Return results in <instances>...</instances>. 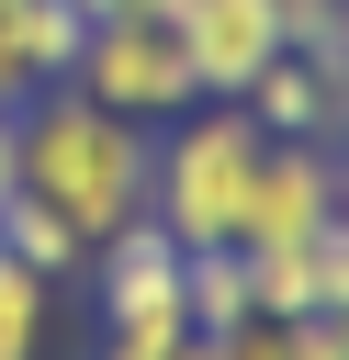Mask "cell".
I'll use <instances>...</instances> for the list:
<instances>
[{
	"instance_id": "5",
	"label": "cell",
	"mask_w": 349,
	"mask_h": 360,
	"mask_svg": "<svg viewBox=\"0 0 349 360\" xmlns=\"http://www.w3.org/2000/svg\"><path fill=\"white\" fill-rule=\"evenodd\" d=\"M180 236L158 225V214H135V225H113L101 248H90V281H101V326H146V315H180ZM191 326V315H180Z\"/></svg>"
},
{
	"instance_id": "8",
	"label": "cell",
	"mask_w": 349,
	"mask_h": 360,
	"mask_svg": "<svg viewBox=\"0 0 349 360\" xmlns=\"http://www.w3.org/2000/svg\"><path fill=\"white\" fill-rule=\"evenodd\" d=\"M79 34H90L79 0H0V112H23L34 90H56L68 56H79Z\"/></svg>"
},
{
	"instance_id": "4",
	"label": "cell",
	"mask_w": 349,
	"mask_h": 360,
	"mask_svg": "<svg viewBox=\"0 0 349 360\" xmlns=\"http://www.w3.org/2000/svg\"><path fill=\"white\" fill-rule=\"evenodd\" d=\"M338 214H349V191H338V146H315V135H270V146H259V180H248V214H236V248H315Z\"/></svg>"
},
{
	"instance_id": "12",
	"label": "cell",
	"mask_w": 349,
	"mask_h": 360,
	"mask_svg": "<svg viewBox=\"0 0 349 360\" xmlns=\"http://www.w3.org/2000/svg\"><path fill=\"white\" fill-rule=\"evenodd\" d=\"M180 315H146V326H101V360H180Z\"/></svg>"
},
{
	"instance_id": "11",
	"label": "cell",
	"mask_w": 349,
	"mask_h": 360,
	"mask_svg": "<svg viewBox=\"0 0 349 360\" xmlns=\"http://www.w3.org/2000/svg\"><path fill=\"white\" fill-rule=\"evenodd\" d=\"M45 315H56V281L0 248V360H34L45 349Z\"/></svg>"
},
{
	"instance_id": "6",
	"label": "cell",
	"mask_w": 349,
	"mask_h": 360,
	"mask_svg": "<svg viewBox=\"0 0 349 360\" xmlns=\"http://www.w3.org/2000/svg\"><path fill=\"white\" fill-rule=\"evenodd\" d=\"M169 22H180V45H191L203 101H236V90L281 56V11H270V0H180Z\"/></svg>"
},
{
	"instance_id": "7",
	"label": "cell",
	"mask_w": 349,
	"mask_h": 360,
	"mask_svg": "<svg viewBox=\"0 0 349 360\" xmlns=\"http://www.w3.org/2000/svg\"><path fill=\"white\" fill-rule=\"evenodd\" d=\"M236 101H248L259 135H315V146H326V135L349 124V101H338V56H315V45H281Z\"/></svg>"
},
{
	"instance_id": "22",
	"label": "cell",
	"mask_w": 349,
	"mask_h": 360,
	"mask_svg": "<svg viewBox=\"0 0 349 360\" xmlns=\"http://www.w3.org/2000/svg\"><path fill=\"white\" fill-rule=\"evenodd\" d=\"M338 326H349V315H338Z\"/></svg>"
},
{
	"instance_id": "20",
	"label": "cell",
	"mask_w": 349,
	"mask_h": 360,
	"mask_svg": "<svg viewBox=\"0 0 349 360\" xmlns=\"http://www.w3.org/2000/svg\"><path fill=\"white\" fill-rule=\"evenodd\" d=\"M338 56H349V0H338Z\"/></svg>"
},
{
	"instance_id": "13",
	"label": "cell",
	"mask_w": 349,
	"mask_h": 360,
	"mask_svg": "<svg viewBox=\"0 0 349 360\" xmlns=\"http://www.w3.org/2000/svg\"><path fill=\"white\" fill-rule=\"evenodd\" d=\"M225 360H304V315L281 326V315H248V326H225Z\"/></svg>"
},
{
	"instance_id": "17",
	"label": "cell",
	"mask_w": 349,
	"mask_h": 360,
	"mask_svg": "<svg viewBox=\"0 0 349 360\" xmlns=\"http://www.w3.org/2000/svg\"><path fill=\"white\" fill-rule=\"evenodd\" d=\"M304 360H349V326L338 315H304Z\"/></svg>"
},
{
	"instance_id": "3",
	"label": "cell",
	"mask_w": 349,
	"mask_h": 360,
	"mask_svg": "<svg viewBox=\"0 0 349 360\" xmlns=\"http://www.w3.org/2000/svg\"><path fill=\"white\" fill-rule=\"evenodd\" d=\"M68 90H90V101L124 112V124H169V112L203 101L191 45H180L169 11H101V22L79 34V56H68Z\"/></svg>"
},
{
	"instance_id": "21",
	"label": "cell",
	"mask_w": 349,
	"mask_h": 360,
	"mask_svg": "<svg viewBox=\"0 0 349 360\" xmlns=\"http://www.w3.org/2000/svg\"><path fill=\"white\" fill-rule=\"evenodd\" d=\"M338 191H349V146H338Z\"/></svg>"
},
{
	"instance_id": "15",
	"label": "cell",
	"mask_w": 349,
	"mask_h": 360,
	"mask_svg": "<svg viewBox=\"0 0 349 360\" xmlns=\"http://www.w3.org/2000/svg\"><path fill=\"white\" fill-rule=\"evenodd\" d=\"M315 304H326V315H349V214L315 236Z\"/></svg>"
},
{
	"instance_id": "1",
	"label": "cell",
	"mask_w": 349,
	"mask_h": 360,
	"mask_svg": "<svg viewBox=\"0 0 349 360\" xmlns=\"http://www.w3.org/2000/svg\"><path fill=\"white\" fill-rule=\"evenodd\" d=\"M146 124H124V112H101L90 90H34L23 101V191L34 202H56L90 248L113 236V225H135L146 214Z\"/></svg>"
},
{
	"instance_id": "16",
	"label": "cell",
	"mask_w": 349,
	"mask_h": 360,
	"mask_svg": "<svg viewBox=\"0 0 349 360\" xmlns=\"http://www.w3.org/2000/svg\"><path fill=\"white\" fill-rule=\"evenodd\" d=\"M23 191V112H0V202Z\"/></svg>"
},
{
	"instance_id": "10",
	"label": "cell",
	"mask_w": 349,
	"mask_h": 360,
	"mask_svg": "<svg viewBox=\"0 0 349 360\" xmlns=\"http://www.w3.org/2000/svg\"><path fill=\"white\" fill-rule=\"evenodd\" d=\"M0 248H11L23 270H45V281H56V270H90V236H79L56 202H34V191H11V202H0Z\"/></svg>"
},
{
	"instance_id": "19",
	"label": "cell",
	"mask_w": 349,
	"mask_h": 360,
	"mask_svg": "<svg viewBox=\"0 0 349 360\" xmlns=\"http://www.w3.org/2000/svg\"><path fill=\"white\" fill-rule=\"evenodd\" d=\"M338 101H349V56H338ZM338 135H349V124H338Z\"/></svg>"
},
{
	"instance_id": "2",
	"label": "cell",
	"mask_w": 349,
	"mask_h": 360,
	"mask_svg": "<svg viewBox=\"0 0 349 360\" xmlns=\"http://www.w3.org/2000/svg\"><path fill=\"white\" fill-rule=\"evenodd\" d=\"M259 146H270V135L248 124V101H191V112H169V135L146 146V214H158L180 248H236Z\"/></svg>"
},
{
	"instance_id": "9",
	"label": "cell",
	"mask_w": 349,
	"mask_h": 360,
	"mask_svg": "<svg viewBox=\"0 0 349 360\" xmlns=\"http://www.w3.org/2000/svg\"><path fill=\"white\" fill-rule=\"evenodd\" d=\"M180 315H191L203 338L248 326V315H259V292H248V248H191V259H180Z\"/></svg>"
},
{
	"instance_id": "14",
	"label": "cell",
	"mask_w": 349,
	"mask_h": 360,
	"mask_svg": "<svg viewBox=\"0 0 349 360\" xmlns=\"http://www.w3.org/2000/svg\"><path fill=\"white\" fill-rule=\"evenodd\" d=\"M281 11V45H315V56H338V0H270Z\"/></svg>"
},
{
	"instance_id": "18",
	"label": "cell",
	"mask_w": 349,
	"mask_h": 360,
	"mask_svg": "<svg viewBox=\"0 0 349 360\" xmlns=\"http://www.w3.org/2000/svg\"><path fill=\"white\" fill-rule=\"evenodd\" d=\"M79 11L101 22V11H180V0H79Z\"/></svg>"
}]
</instances>
